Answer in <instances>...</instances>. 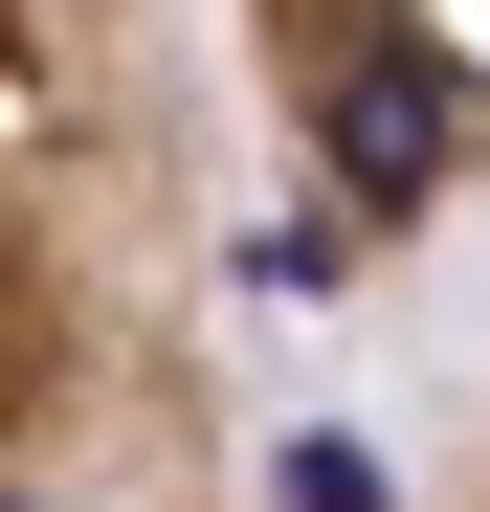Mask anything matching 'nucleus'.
<instances>
[{"label":"nucleus","instance_id":"nucleus-3","mask_svg":"<svg viewBox=\"0 0 490 512\" xmlns=\"http://www.w3.org/2000/svg\"><path fill=\"white\" fill-rule=\"evenodd\" d=\"M446 512H490V446H468V490H446Z\"/></svg>","mask_w":490,"mask_h":512},{"label":"nucleus","instance_id":"nucleus-1","mask_svg":"<svg viewBox=\"0 0 490 512\" xmlns=\"http://www.w3.org/2000/svg\"><path fill=\"white\" fill-rule=\"evenodd\" d=\"M0 512H245L179 0H0Z\"/></svg>","mask_w":490,"mask_h":512},{"label":"nucleus","instance_id":"nucleus-2","mask_svg":"<svg viewBox=\"0 0 490 512\" xmlns=\"http://www.w3.org/2000/svg\"><path fill=\"white\" fill-rule=\"evenodd\" d=\"M223 45L335 268L446 245L490 201V0H223Z\"/></svg>","mask_w":490,"mask_h":512}]
</instances>
